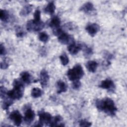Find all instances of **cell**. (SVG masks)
<instances>
[{"mask_svg":"<svg viewBox=\"0 0 127 127\" xmlns=\"http://www.w3.org/2000/svg\"><path fill=\"white\" fill-rule=\"evenodd\" d=\"M95 106L99 111H103L110 116H114L117 111L114 102L109 98L96 100Z\"/></svg>","mask_w":127,"mask_h":127,"instance_id":"6da1fadb","label":"cell"},{"mask_svg":"<svg viewBox=\"0 0 127 127\" xmlns=\"http://www.w3.org/2000/svg\"><path fill=\"white\" fill-rule=\"evenodd\" d=\"M24 83L20 79H15L13 81V88L8 91L6 95L12 100H19L22 98L24 93Z\"/></svg>","mask_w":127,"mask_h":127,"instance_id":"7a4b0ae2","label":"cell"},{"mask_svg":"<svg viewBox=\"0 0 127 127\" xmlns=\"http://www.w3.org/2000/svg\"><path fill=\"white\" fill-rule=\"evenodd\" d=\"M84 75V71L79 64L75 65L72 68L69 69L67 72V76L71 81L78 80Z\"/></svg>","mask_w":127,"mask_h":127,"instance_id":"3957f363","label":"cell"},{"mask_svg":"<svg viewBox=\"0 0 127 127\" xmlns=\"http://www.w3.org/2000/svg\"><path fill=\"white\" fill-rule=\"evenodd\" d=\"M38 115L39 118V122L36 125L35 124L34 126L42 127L44 125L49 126V124H50L51 120L52 119V117L50 113L48 112H45L43 111H40L38 112Z\"/></svg>","mask_w":127,"mask_h":127,"instance_id":"277c9868","label":"cell"},{"mask_svg":"<svg viewBox=\"0 0 127 127\" xmlns=\"http://www.w3.org/2000/svg\"><path fill=\"white\" fill-rule=\"evenodd\" d=\"M45 23L42 21H36L34 20H31L27 22L26 28L29 31H39L44 27Z\"/></svg>","mask_w":127,"mask_h":127,"instance_id":"5b68a950","label":"cell"},{"mask_svg":"<svg viewBox=\"0 0 127 127\" xmlns=\"http://www.w3.org/2000/svg\"><path fill=\"white\" fill-rule=\"evenodd\" d=\"M9 118L17 127L20 126L22 121V116L18 110L12 111L9 114Z\"/></svg>","mask_w":127,"mask_h":127,"instance_id":"8992f818","label":"cell"},{"mask_svg":"<svg viewBox=\"0 0 127 127\" xmlns=\"http://www.w3.org/2000/svg\"><path fill=\"white\" fill-rule=\"evenodd\" d=\"M58 37L59 42L62 44L69 45L74 42L73 38L71 35L65 32H64V31Z\"/></svg>","mask_w":127,"mask_h":127,"instance_id":"52a82bcc","label":"cell"},{"mask_svg":"<svg viewBox=\"0 0 127 127\" xmlns=\"http://www.w3.org/2000/svg\"><path fill=\"white\" fill-rule=\"evenodd\" d=\"M35 117L34 111L31 108H28L24 112V116L23 118L24 122L26 124L30 125L34 120Z\"/></svg>","mask_w":127,"mask_h":127,"instance_id":"ba28073f","label":"cell"},{"mask_svg":"<svg viewBox=\"0 0 127 127\" xmlns=\"http://www.w3.org/2000/svg\"><path fill=\"white\" fill-rule=\"evenodd\" d=\"M99 87L107 89L109 92H113L115 89V85L113 81L110 79H106L102 81Z\"/></svg>","mask_w":127,"mask_h":127,"instance_id":"9c48e42d","label":"cell"},{"mask_svg":"<svg viewBox=\"0 0 127 127\" xmlns=\"http://www.w3.org/2000/svg\"><path fill=\"white\" fill-rule=\"evenodd\" d=\"M87 33L92 37L94 36L100 30V26L97 23H90L85 27Z\"/></svg>","mask_w":127,"mask_h":127,"instance_id":"30bf717a","label":"cell"},{"mask_svg":"<svg viewBox=\"0 0 127 127\" xmlns=\"http://www.w3.org/2000/svg\"><path fill=\"white\" fill-rule=\"evenodd\" d=\"M49 75L48 71L45 69H42L40 74V82L43 88L45 87L49 81Z\"/></svg>","mask_w":127,"mask_h":127,"instance_id":"8fae6325","label":"cell"},{"mask_svg":"<svg viewBox=\"0 0 127 127\" xmlns=\"http://www.w3.org/2000/svg\"><path fill=\"white\" fill-rule=\"evenodd\" d=\"M82 44H76L74 42L68 45L67 50L70 54L74 55L77 54L80 50H82Z\"/></svg>","mask_w":127,"mask_h":127,"instance_id":"7c38bea8","label":"cell"},{"mask_svg":"<svg viewBox=\"0 0 127 127\" xmlns=\"http://www.w3.org/2000/svg\"><path fill=\"white\" fill-rule=\"evenodd\" d=\"M80 10L87 14H90L95 11V9L93 4L90 2H87L83 4L80 7Z\"/></svg>","mask_w":127,"mask_h":127,"instance_id":"4fadbf2b","label":"cell"},{"mask_svg":"<svg viewBox=\"0 0 127 127\" xmlns=\"http://www.w3.org/2000/svg\"><path fill=\"white\" fill-rule=\"evenodd\" d=\"M61 20L59 17L57 16H55L52 17L50 20L49 25L53 30L60 28Z\"/></svg>","mask_w":127,"mask_h":127,"instance_id":"5bb4252c","label":"cell"},{"mask_svg":"<svg viewBox=\"0 0 127 127\" xmlns=\"http://www.w3.org/2000/svg\"><path fill=\"white\" fill-rule=\"evenodd\" d=\"M56 6L54 1H51L49 2L46 6L44 8V11L46 13L50 15H53L55 11Z\"/></svg>","mask_w":127,"mask_h":127,"instance_id":"9a60e30c","label":"cell"},{"mask_svg":"<svg viewBox=\"0 0 127 127\" xmlns=\"http://www.w3.org/2000/svg\"><path fill=\"white\" fill-rule=\"evenodd\" d=\"M57 93L60 94L63 92H65L67 89V86L64 82L60 80L57 82Z\"/></svg>","mask_w":127,"mask_h":127,"instance_id":"2e32d148","label":"cell"},{"mask_svg":"<svg viewBox=\"0 0 127 127\" xmlns=\"http://www.w3.org/2000/svg\"><path fill=\"white\" fill-rule=\"evenodd\" d=\"M21 80L23 83L30 84L32 81V77L30 74L27 71H23L20 74Z\"/></svg>","mask_w":127,"mask_h":127,"instance_id":"e0dca14e","label":"cell"},{"mask_svg":"<svg viewBox=\"0 0 127 127\" xmlns=\"http://www.w3.org/2000/svg\"><path fill=\"white\" fill-rule=\"evenodd\" d=\"M98 66V63L94 61H89L86 64V67L89 71L94 72Z\"/></svg>","mask_w":127,"mask_h":127,"instance_id":"ac0fdd59","label":"cell"},{"mask_svg":"<svg viewBox=\"0 0 127 127\" xmlns=\"http://www.w3.org/2000/svg\"><path fill=\"white\" fill-rule=\"evenodd\" d=\"M32 10V5L30 4H27L25 5L21 10L19 14L22 16H25L28 15Z\"/></svg>","mask_w":127,"mask_h":127,"instance_id":"d6986e66","label":"cell"},{"mask_svg":"<svg viewBox=\"0 0 127 127\" xmlns=\"http://www.w3.org/2000/svg\"><path fill=\"white\" fill-rule=\"evenodd\" d=\"M62 118L60 115H57L54 117H52L51 123L49 124V126L50 127H54V126H58L59 123H60L62 121Z\"/></svg>","mask_w":127,"mask_h":127,"instance_id":"ffe728a7","label":"cell"},{"mask_svg":"<svg viewBox=\"0 0 127 127\" xmlns=\"http://www.w3.org/2000/svg\"><path fill=\"white\" fill-rule=\"evenodd\" d=\"M82 49L83 51V54L86 58L90 57L93 54V51L91 48L88 47L87 45L83 44L82 46Z\"/></svg>","mask_w":127,"mask_h":127,"instance_id":"44dd1931","label":"cell"},{"mask_svg":"<svg viewBox=\"0 0 127 127\" xmlns=\"http://www.w3.org/2000/svg\"><path fill=\"white\" fill-rule=\"evenodd\" d=\"M43 94V92L41 89L39 88H33L31 91V96L34 98L41 97Z\"/></svg>","mask_w":127,"mask_h":127,"instance_id":"7402d4cb","label":"cell"},{"mask_svg":"<svg viewBox=\"0 0 127 127\" xmlns=\"http://www.w3.org/2000/svg\"><path fill=\"white\" fill-rule=\"evenodd\" d=\"M13 104V100L8 97V98H6L4 100L3 103L2 104V108L3 110L7 111L9 106H10Z\"/></svg>","mask_w":127,"mask_h":127,"instance_id":"603a6c76","label":"cell"},{"mask_svg":"<svg viewBox=\"0 0 127 127\" xmlns=\"http://www.w3.org/2000/svg\"><path fill=\"white\" fill-rule=\"evenodd\" d=\"M0 18L3 22H6L9 19V13L6 10L1 9L0 11Z\"/></svg>","mask_w":127,"mask_h":127,"instance_id":"cb8c5ba5","label":"cell"},{"mask_svg":"<svg viewBox=\"0 0 127 127\" xmlns=\"http://www.w3.org/2000/svg\"><path fill=\"white\" fill-rule=\"evenodd\" d=\"M38 38L39 40L42 42L46 43L49 39V36L45 32H43L39 33Z\"/></svg>","mask_w":127,"mask_h":127,"instance_id":"d4e9b609","label":"cell"},{"mask_svg":"<svg viewBox=\"0 0 127 127\" xmlns=\"http://www.w3.org/2000/svg\"><path fill=\"white\" fill-rule=\"evenodd\" d=\"M60 59L62 64L63 65H66L69 63V59L65 53H63L60 56Z\"/></svg>","mask_w":127,"mask_h":127,"instance_id":"484cf974","label":"cell"},{"mask_svg":"<svg viewBox=\"0 0 127 127\" xmlns=\"http://www.w3.org/2000/svg\"><path fill=\"white\" fill-rule=\"evenodd\" d=\"M41 12L39 10L37 9L35 11L34 13V19L35 21H41Z\"/></svg>","mask_w":127,"mask_h":127,"instance_id":"4316f807","label":"cell"},{"mask_svg":"<svg viewBox=\"0 0 127 127\" xmlns=\"http://www.w3.org/2000/svg\"><path fill=\"white\" fill-rule=\"evenodd\" d=\"M81 82L79 80H75V81H73L72 84V87L73 89L77 90L81 87Z\"/></svg>","mask_w":127,"mask_h":127,"instance_id":"83f0119b","label":"cell"},{"mask_svg":"<svg viewBox=\"0 0 127 127\" xmlns=\"http://www.w3.org/2000/svg\"><path fill=\"white\" fill-rule=\"evenodd\" d=\"M80 127H90L92 125V123L90 122H89L86 120H81L79 122V124Z\"/></svg>","mask_w":127,"mask_h":127,"instance_id":"f1b7e54d","label":"cell"},{"mask_svg":"<svg viewBox=\"0 0 127 127\" xmlns=\"http://www.w3.org/2000/svg\"><path fill=\"white\" fill-rule=\"evenodd\" d=\"M7 91H6V89L3 86L0 87V97L1 98H4L5 97V95L7 94Z\"/></svg>","mask_w":127,"mask_h":127,"instance_id":"f546056e","label":"cell"},{"mask_svg":"<svg viewBox=\"0 0 127 127\" xmlns=\"http://www.w3.org/2000/svg\"><path fill=\"white\" fill-rule=\"evenodd\" d=\"M8 66H9L8 64L5 61H3L1 62L0 63V67L1 69H6L8 67Z\"/></svg>","mask_w":127,"mask_h":127,"instance_id":"4dcf8cb0","label":"cell"},{"mask_svg":"<svg viewBox=\"0 0 127 127\" xmlns=\"http://www.w3.org/2000/svg\"><path fill=\"white\" fill-rule=\"evenodd\" d=\"M6 53V50L4 47V46L2 45V44H0V55L1 56L5 55Z\"/></svg>","mask_w":127,"mask_h":127,"instance_id":"1f68e13d","label":"cell"},{"mask_svg":"<svg viewBox=\"0 0 127 127\" xmlns=\"http://www.w3.org/2000/svg\"><path fill=\"white\" fill-rule=\"evenodd\" d=\"M25 35V33L21 31V30H17V32H16V35L17 37H23Z\"/></svg>","mask_w":127,"mask_h":127,"instance_id":"d6a6232c","label":"cell"}]
</instances>
